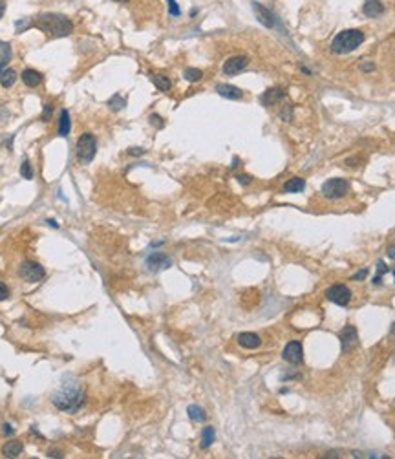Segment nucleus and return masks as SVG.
Returning <instances> with one entry per match:
<instances>
[{"mask_svg": "<svg viewBox=\"0 0 395 459\" xmlns=\"http://www.w3.org/2000/svg\"><path fill=\"white\" fill-rule=\"evenodd\" d=\"M22 443L21 441H7L6 445L2 446V456H6V458H17V456H21L22 452Z\"/></svg>", "mask_w": 395, "mask_h": 459, "instance_id": "a211bd4d", "label": "nucleus"}, {"mask_svg": "<svg viewBox=\"0 0 395 459\" xmlns=\"http://www.w3.org/2000/svg\"><path fill=\"white\" fill-rule=\"evenodd\" d=\"M166 2H168V11H170V15H172V17H180L181 11H180V6L176 4V0H166Z\"/></svg>", "mask_w": 395, "mask_h": 459, "instance_id": "c756f323", "label": "nucleus"}, {"mask_svg": "<svg viewBox=\"0 0 395 459\" xmlns=\"http://www.w3.org/2000/svg\"><path fill=\"white\" fill-rule=\"evenodd\" d=\"M9 298V287L4 282H0V302Z\"/></svg>", "mask_w": 395, "mask_h": 459, "instance_id": "7c9ffc66", "label": "nucleus"}, {"mask_svg": "<svg viewBox=\"0 0 395 459\" xmlns=\"http://www.w3.org/2000/svg\"><path fill=\"white\" fill-rule=\"evenodd\" d=\"M384 273H388V267H386V264H384V262H379V264H377V276L373 278V284L375 285L381 284V276L384 275Z\"/></svg>", "mask_w": 395, "mask_h": 459, "instance_id": "c85d7f7f", "label": "nucleus"}, {"mask_svg": "<svg viewBox=\"0 0 395 459\" xmlns=\"http://www.w3.org/2000/svg\"><path fill=\"white\" fill-rule=\"evenodd\" d=\"M49 117H51V105H46L44 114H42V119H44V121H49Z\"/></svg>", "mask_w": 395, "mask_h": 459, "instance_id": "473e14b6", "label": "nucleus"}, {"mask_svg": "<svg viewBox=\"0 0 395 459\" xmlns=\"http://www.w3.org/2000/svg\"><path fill=\"white\" fill-rule=\"evenodd\" d=\"M357 161H359V158H351V160H348L346 163L349 165V167H355V165H357Z\"/></svg>", "mask_w": 395, "mask_h": 459, "instance_id": "ea45409f", "label": "nucleus"}, {"mask_svg": "<svg viewBox=\"0 0 395 459\" xmlns=\"http://www.w3.org/2000/svg\"><path fill=\"white\" fill-rule=\"evenodd\" d=\"M390 333H392V337H395V322L392 324V329H390Z\"/></svg>", "mask_w": 395, "mask_h": 459, "instance_id": "c03bdc74", "label": "nucleus"}, {"mask_svg": "<svg viewBox=\"0 0 395 459\" xmlns=\"http://www.w3.org/2000/svg\"><path fill=\"white\" fill-rule=\"evenodd\" d=\"M49 458H63L59 452H49Z\"/></svg>", "mask_w": 395, "mask_h": 459, "instance_id": "37998d69", "label": "nucleus"}, {"mask_svg": "<svg viewBox=\"0 0 395 459\" xmlns=\"http://www.w3.org/2000/svg\"><path fill=\"white\" fill-rule=\"evenodd\" d=\"M150 121H152V125H156L158 128H161V126H163V121H161V117H160V115H156V114H154V115H150Z\"/></svg>", "mask_w": 395, "mask_h": 459, "instance_id": "2f4dec72", "label": "nucleus"}, {"mask_svg": "<svg viewBox=\"0 0 395 459\" xmlns=\"http://www.w3.org/2000/svg\"><path fill=\"white\" fill-rule=\"evenodd\" d=\"M41 81H42V75L37 70H31V68H28V70L22 71V83L26 84V86H29V88L39 86V84H41Z\"/></svg>", "mask_w": 395, "mask_h": 459, "instance_id": "dca6fc26", "label": "nucleus"}, {"mask_svg": "<svg viewBox=\"0 0 395 459\" xmlns=\"http://www.w3.org/2000/svg\"><path fill=\"white\" fill-rule=\"evenodd\" d=\"M282 357H284V361L291 362V364H300L302 362V359H304V349H302V344L298 341H293L289 342L287 346L284 348V353H282Z\"/></svg>", "mask_w": 395, "mask_h": 459, "instance_id": "1a4fd4ad", "label": "nucleus"}, {"mask_svg": "<svg viewBox=\"0 0 395 459\" xmlns=\"http://www.w3.org/2000/svg\"><path fill=\"white\" fill-rule=\"evenodd\" d=\"M361 70H362V71H372V70H373V64L364 63V64H362V66H361Z\"/></svg>", "mask_w": 395, "mask_h": 459, "instance_id": "e433bc0d", "label": "nucleus"}, {"mask_svg": "<svg viewBox=\"0 0 395 459\" xmlns=\"http://www.w3.org/2000/svg\"><path fill=\"white\" fill-rule=\"evenodd\" d=\"M108 105H110L112 110H116V112L123 110V108H125V99L121 97V95H114V97L110 99V103H108Z\"/></svg>", "mask_w": 395, "mask_h": 459, "instance_id": "bb28decb", "label": "nucleus"}, {"mask_svg": "<svg viewBox=\"0 0 395 459\" xmlns=\"http://www.w3.org/2000/svg\"><path fill=\"white\" fill-rule=\"evenodd\" d=\"M326 297L331 300L333 304H337V306H348L349 300H351V291L348 289L346 285L337 284V285H331V287L327 289Z\"/></svg>", "mask_w": 395, "mask_h": 459, "instance_id": "0eeeda50", "label": "nucleus"}, {"mask_svg": "<svg viewBox=\"0 0 395 459\" xmlns=\"http://www.w3.org/2000/svg\"><path fill=\"white\" fill-rule=\"evenodd\" d=\"M362 42H364V33L361 29H344L333 39L331 49L335 53L342 55V53H349V51L357 49Z\"/></svg>", "mask_w": 395, "mask_h": 459, "instance_id": "7ed1b4c3", "label": "nucleus"}, {"mask_svg": "<svg viewBox=\"0 0 395 459\" xmlns=\"http://www.w3.org/2000/svg\"><path fill=\"white\" fill-rule=\"evenodd\" d=\"M128 154L130 156H141V154H145V150L143 148H132V150H128Z\"/></svg>", "mask_w": 395, "mask_h": 459, "instance_id": "c9c22d12", "label": "nucleus"}, {"mask_svg": "<svg viewBox=\"0 0 395 459\" xmlns=\"http://www.w3.org/2000/svg\"><path fill=\"white\" fill-rule=\"evenodd\" d=\"M238 181H240V183H243V185H247V183H251V180L247 178V176H238Z\"/></svg>", "mask_w": 395, "mask_h": 459, "instance_id": "58836bf2", "label": "nucleus"}, {"mask_svg": "<svg viewBox=\"0 0 395 459\" xmlns=\"http://www.w3.org/2000/svg\"><path fill=\"white\" fill-rule=\"evenodd\" d=\"M394 276H395V269H394Z\"/></svg>", "mask_w": 395, "mask_h": 459, "instance_id": "49530a36", "label": "nucleus"}, {"mask_svg": "<svg viewBox=\"0 0 395 459\" xmlns=\"http://www.w3.org/2000/svg\"><path fill=\"white\" fill-rule=\"evenodd\" d=\"M247 64H249V59L245 55L231 57V59H227L225 64H223V73H225V75H236V73H240L242 70H245Z\"/></svg>", "mask_w": 395, "mask_h": 459, "instance_id": "6e6552de", "label": "nucleus"}, {"mask_svg": "<svg viewBox=\"0 0 395 459\" xmlns=\"http://www.w3.org/2000/svg\"><path fill=\"white\" fill-rule=\"evenodd\" d=\"M366 275H368V269H362V271H359L357 275H353V280H362V278H366Z\"/></svg>", "mask_w": 395, "mask_h": 459, "instance_id": "72a5a7b5", "label": "nucleus"}, {"mask_svg": "<svg viewBox=\"0 0 395 459\" xmlns=\"http://www.w3.org/2000/svg\"><path fill=\"white\" fill-rule=\"evenodd\" d=\"M172 265V260L166 256V254H163V252H154V254H150V256L146 258V267L150 269V271H161V269H166V267H170Z\"/></svg>", "mask_w": 395, "mask_h": 459, "instance_id": "9b49d317", "label": "nucleus"}, {"mask_svg": "<svg viewBox=\"0 0 395 459\" xmlns=\"http://www.w3.org/2000/svg\"><path fill=\"white\" fill-rule=\"evenodd\" d=\"M238 344L245 349H256L260 344H262V339L258 337L256 333H251V331H245V333L238 335Z\"/></svg>", "mask_w": 395, "mask_h": 459, "instance_id": "f8f14e48", "label": "nucleus"}, {"mask_svg": "<svg viewBox=\"0 0 395 459\" xmlns=\"http://www.w3.org/2000/svg\"><path fill=\"white\" fill-rule=\"evenodd\" d=\"M15 81H17V71L11 70V68H4L2 73H0V84H2L4 88H11L15 84Z\"/></svg>", "mask_w": 395, "mask_h": 459, "instance_id": "4be33fe9", "label": "nucleus"}, {"mask_svg": "<svg viewBox=\"0 0 395 459\" xmlns=\"http://www.w3.org/2000/svg\"><path fill=\"white\" fill-rule=\"evenodd\" d=\"M152 83H154V86L161 92H168L170 90V86H172L170 79L165 77V75H152Z\"/></svg>", "mask_w": 395, "mask_h": 459, "instance_id": "b1692460", "label": "nucleus"}, {"mask_svg": "<svg viewBox=\"0 0 395 459\" xmlns=\"http://www.w3.org/2000/svg\"><path fill=\"white\" fill-rule=\"evenodd\" d=\"M214 443V428L212 426H207L201 432V448H209V446Z\"/></svg>", "mask_w": 395, "mask_h": 459, "instance_id": "393cba45", "label": "nucleus"}, {"mask_svg": "<svg viewBox=\"0 0 395 459\" xmlns=\"http://www.w3.org/2000/svg\"><path fill=\"white\" fill-rule=\"evenodd\" d=\"M33 26L39 28L41 31H44V33H48L49 37H66V35H70L71 29H73V24H71V21H70L68 17L59 15V13L39 15Z\"/></svg>", "mask_w": 395, "mask_h": 459, "instance_id": "f03ea898", "label": "nucleus"}, {"mask_svg": "<svg viewBox=\"0 0 395 459\" xmlns=\"http://www.w3.org/2000/svg\"><path fill=\"white\" fill-rule=\"evenodd\" d=\"M183 77L187 79L188 83H196V81H200L201 77H203V73L198 68H187V70L183 71Z\"/></svg>", "mask_w": 395, "mask_h": 459, "instance_id": "a878e982", "label": "nucleus"}, {"mask_svg": "<svg viewBox=\"0 0 395 459\" xmlns=\"http://www.w3.org/2000/svg\"><path fill=\"white\" fill-rule=\"evenodd\" d=\"M70 128H71V123H70L68 110H61V115H59V136L61 138H68Z\"/></svg>", "mask_w": 395, "mask_h": 459, "instance_id": "6ab92c4d", "label": "nucleus"}, {"mask_svg": "<svg viewBox=\"0 0 395 459\" xmlns=\"http://www.w3.org/2000/svg\"><path fill=\"white\" fill-rule=\"evenodd\" d=\"M4 434H6V436H11V434H13V428H11V424H4Z\"/></svg>", "mask_w": 395, "mask_h": 459, "instance_id": "4c0bfd02", "label": "nucleus"}, {"mask_svg": "<svg viewBox=\"0 0 395 459\" xmlns=\"http://www.w3.org/2000/svg\"><path fill=\"white\" fill-rule=\"evenodd\" d=\"M21 174H22V178H26V180H31V178H33V168L29 165V161H22Z\"/></svg>", "mask_w": 395, "mask_h": 459, "instance_id": "cd10ccee", "label": "nucleus"}, {"mask_svg": "<svg viewBox=\"0 0 395 459\" xmlns=\"http://www.w3.org/2000/svg\"><path fill=\"white\" fill-rule=\"evenodd\" d=\"M349 183L342 178H331L327 180L324 185H322V194L329 198V200H339V198H344V196L349 192Z\"/></svg>", "mask_w": 395, "mask_h": 459, "instance_id": "39448f33", "label": "nucleus"}, {"mask_svg": "<svg viewBox=\"0 0 395 459\" xmlns=\"http://www.w3.org/2000/svg\"><path fill=\"white\" fill-rule=\"evenodd\" d=\"M51 403L64 413H75L84 404V390L73 377H64L61 386L51 393Z\"/></svg>", "mask_w": 395, "mask_h": 459, "instance_id": "f257e3e1", "label": "nucleus"}, {"mask_svg": "<svg viewBox=\"0 0 395 459\" xmlns=\"http://www.w3.org/2000/svg\"><path fill=\"white\" fill-rule=\"evenodd\" d=\"M187 412H188V417L192 419L194 423H201V421H205V412H203V408H201V406H198V404H190Z\"/></svg>", "mask_w": 395, "mask_h": 459, "instance_id": "5701e85b", "label": "nucleus"}, {"mask_svg": "<svg viewBox=\"0 0 395 459\" xmlns=\"http://www.w3.org/2000/svg\"><path fill=\"white\" fill-rule=\"evenodd\" d=\"M386 252H388V258H392V260H395V242H394V244H392V245H390V247H388V251H386Z\"/></svg>", "mask_w": 395, "mask_h": 459, "instance_id": "f704fd0d", "label": "nucleus"}, {"mask_svg": "<svg viewBox=\"0 0 395 459\" xmlns=\"http://www.w3.org/2000/svg\"><path fill=\"white\" fill-rule=\"evenodd\" d=\"M19 275H21L26 282H31V284L42 282L44 276H46L44 267H42L41 264H37V262H24V264L21 265V269H19Z\"/></svg>", "mask_w": 395, "mask_h": 459, "instance_id": "423d86ee", "label": "nucleus"}, {"mask_svg": "<svg viewBox=\"0 0 395 459\" xmlns=\"http://www.w3.org/2000/svg\"><path fill=\"white\" fill-rule=\"evenodd\" d=\"M216 92L225 99H242L243 92L238 88V86H232V84H220Z\"/></svg>", "mask_w": 395, "mask_h": 459, "instance_id": "2eb2a0df", "label": "nucleus"}, {"mask_svg": "<svg viewBox=\"0 0 395 459\" xmlns=\"http://www.w3.org/2000/svg\"><path fill=\"white\" fill-rule=\"evenodd\" d=\"M253 7H255V13H256L258 21L262 22L265 28H273V26H275V17H273V13H271L267 7L260 6L258 2H255Z\"/></svg>", "mask_w": 395, "mask_h": 459, "instance_id": "4468645a", "label": "nucleus"}, {"mask_svg": "<svg viewBox=\"0 0 395 459\" xmlns=\"http://www.w3.org/2000/svg\"><path fill=\"white\" fill-rule=\"evenodd\" d=\"M304 188H305V181L302 180V178H291V180L284 185V192L293 194V192H302Z\"/></svg>", "mask_w": 395, "mask_h": 459, "instance_id": "aec40b11", "label": "nucleus"}, {"mask_svg": "<svg viewBox=\"0 0 395 459\" xmlns=\"http://www.w3.org/2000/svg\"><path fill=\"white\" fill-rule=\"evenodd\" d=\"M116 2H126V0H116Z\"/></svg>", "mask_w": 395, "mask_h": 459, "instance_id": "a18cd8bd", "label": "nucleus"}, {"mask_svg": "<svg viewBox=\"0 0 395 459\" xmlns=\"http://www.w3.org/2000/svg\"><path fill=\"white\" fill-rule=\"evenodd\" d=\"M340 344H342V353H348L349 349H353L357 346V329L353 326H346L340 331Z\"/></svg>", "mask_w": 395, "mask_h": 459, "instance_id": "9d476101", "label": "nucleus"}, {"mask_svg": "<svg viewBox=\"0 0 395 459\" xmlns=\"http://www.w3.org/2000/svg\"><path fill=\"white\" fill-rule=\"evenodd\" d=\"M4 11H6V2H4V0H0V17L4 15Z\"/></svg>", "mask_w": 395, "mask_h": 459, "instance_id": "a19ab883", "label": "nucleus"}, {"mask_svg": "<svg viewBox=\"0 0 395 459\" xmlns=\"http://www.w3.org/2000/svg\"><path fill=\"white\" fill-rule=\"evenodd\" d=\"M282 99H284V90H282V88H269V90L260 97V101H262L263 106H273V105H278Z\"/></svg>", "mask_w": 395, "mask_h": 459, "instance_id": "ddd939ff", "label": "nucleus"}, {"mask_svg": "<svg viewBox=\"0 0 395 459\" xmlns=\"http://www.w3.org/2000/svg\"><path fill=\"white\" fill-rule=\"evenodd\" d=\"M11 55H13V51H11V46L7 44V42H2L0 41V73H2V70L6 68V64L11 61Z\"/></svg>", "mask_w": 395, "mask_h": 459, "instance_id": "412c9836", "label": "nucleus"}, {"mask_svg": "<svg viewBox=\"0 0 395 459\" xmlns=\"http://www.w3.org/2000/svg\"><path fill=\"white\" fill-rule=\"evenodd\" d=\"M48 225H49V227H55V229L59 227V223H57L55 220H48Z\"/></svg>", "mask_w": 395, "mask_h": 459, "instance_id": "79ce46f5", "label": "nucleus"}, {"mask_svg": "<svg viewBox=\"0 0 395 459\" xmlns=\"http://www.w3.org/2000/svg\"><path fill=\"white\" fill-rule=\"evenodd\" d=\"M97 152V141L92 134H83L77 141V158L81 163H90Z\"/></svg>", "mask_w": 395, "mask_h": 459, "instance_id": "20e7f679", "label": "nucleus"}, {"mask_svg": "<svg viewBox=\"0 0 395 459\" xmlns=\"http://www.w3.org/2000/svg\"><path fill=\"white\" fill-rule=\"evenodd\" d=\"M362 11H364L366 17H379V15L384 11V6H382L381 0H366Z\"/></svg>", "mask_w": 395, "mask_h": 459, "instance_id": "f3484780", "label": "nucleus"}]
</instances>
